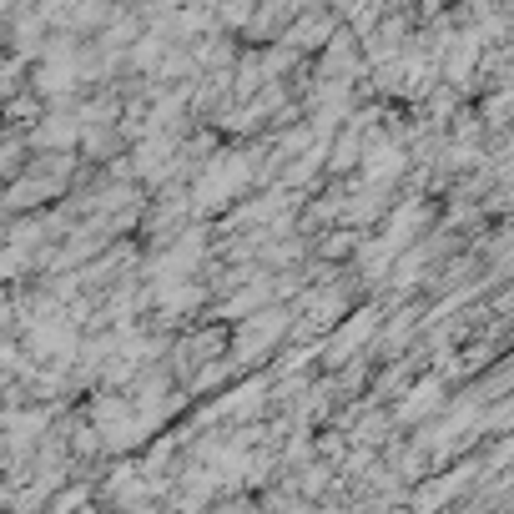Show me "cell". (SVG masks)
Wrapping results in <instances>:
<instances>
[{
  "label": "cell",
  "mask_w": 514,
  "mask_h": 514,
  "mask_svg": "<svg viewBox=\"0 0 514 514\" xmlns=\"http://www.w3.org/2000/svg\"><path fill=\"white\" fill-rule=\"evenodd\" d=\"M242 172H247V167H242L237 157H222V162L207 172V182H202V207H222V202H227V197L247 182Z\"/></svg>",
  "instance_id": "6da1fadb"
},
{
  "label": "cell",
  "mask_w": 514,
  "mask_h": 514,
  "mask_svg": "<svg viewBox=\"0 0 514 514\" xmlns=\"http://www.w3.org/2000/svg\"><path fill=\"white\" fill-rule=\"evenodd\" d=\"M278 328H283V318H278V313H268L263 323H247V328H242V353H252V348L263 353V348L273 343V333H278Z\"/></svg>",
  "instance_id": "7a4b0ae2"
}]
</instances>
